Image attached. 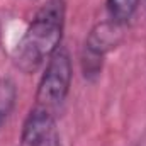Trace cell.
Returning <instances> with one entry per match:
<instances>
[{"label":"cell","instance_id":"cell-1","mask_svg":"<svg viewBox=\"0 0 146 146\" xmlns=\"http://www.w3.org/2000/svg\"><path fill=\"white\" fill-rule=\"evenodd\" d=\"M66 2L65 0H46L14 51L15 66L24 73L37 72L61 46L65 31Z\"/></svg>","mask_w":146,"mask_h":146},{"label":"cell","instance_id":"cell-2","mask_svg":"<svg viewBox=\"0 0 146 146\" xmlns=\"http://www.w3.org/2000/svg\"><path fill=\"white\" fill-rule=\"evenodd\" d=\"M73 68L72 58L66 48L60 46L56 53L48 60L44 73L39 80L36 92V104L42 109L51 110L56 114L60 107L65 104L70 87H72Z\"/></svg>","mask_w":146,"mask_h":146},{"label":"cell","instance_id":"cell-3","mask_svg":"<svg viewBox=\"0 0 146 146\" xmlns=\"http://www.w3.org/2000/svg\"><path fill=\"white\" fill-rule=\"evenodd\" d=\"M121 27L122 26L112 21L100 22L87 36L82 49V56H80L82 72L87 80L94 82L100 76L107 51L115 48V44H119L121 41Z\"/></svg>","mask_w":146,"mask_h":146},{"label":"cell","instance_id":"cell-4","mask_svg":"<svg viewBox=\"0 0 146 146\" xmlns=\"http://www.w3.org/2000/svg\"><path fill=\"white\" fill-rule=\"evenodd\" d=\"M56 114L34 106L21 133V146H56Z\"/></svg>","mask_w":146,"mask_h":146},{"label":"cell","instance_id":"cell-5","mask_svg":"<svg viewBox=\"0 0 146 146\" xmlns=\"http://www.w3.org/2000/svg\"><path fill=\"white\" fill-rule=\"evenodd\" d=\"M141 0H107L109 19L119 26H126L136 14Z\"/></svg>","mask_w":146,"mask_h":146},{"label":"cell","instance_id":"cell-6","mask_svg":"<svg viewBox=\"0 0 146 146\" xmlns=\"http://www.w3.org/2000/svg\"><path fill=\"white\" fill-rule=\"evenodd\" d=\"M17 99V88L15 83L10 78H0V129L3 122L12 114Z\"/></svg>","mask_w":146,"mask_h":146}]
</instances>
